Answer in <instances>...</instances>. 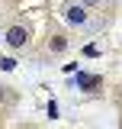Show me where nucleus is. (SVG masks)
I'll return each instance as SVG.
<instances>
[{
    "mask_svg": "<svg viewBox=\"0 0 122 129\" xmlns=\"http://www.w3.org/2000/svg\"><path fill=\"white\" fill-rule=\"evenodd\" d=\"M7 45L23 48V45H26V29H23V26H13V29L7 32Z\"/></svg>",
    "mask_w": 122,
    "mask_h": 129,
    "instance_id": "obj_1",
    "label": "nucleus"
},
{
    "mask_svg": "<svg viewBox=\"0 0 122 129\" xmlns=\"http://www.w3.org/2000/svg\"><path fill=\"white\" fill-rule=\"evenodd\" d=\"M77 84H80L84 90H93V87H100V78H96V74H77Z\"/></svg>",
    "mask_w": 122,
    "mask_h": 129,
    "instance_id": "obj_2",
    "label": "nucleus"
},
{
    "mask_svg": "<svg viewBox=\"0 0 122 129\" xmlns=\"http://www.w3.org/2000/svg\"><path fill=\"white\" fill-rule=\"evenodd\" d=\"M84 19H87L84 7H71V10H68V23H84Z\"/></svg>",
    "mask_w": 122,
    "mask_h": 129,
    "instance_id": "obj_3",
    "label": "nucleus"
},
{
    "mask_svg": "<svg viewBox=\"0 0 122 129\" xmlns=\"http://www.w3.org/2000/svg\"><path fill=\"white\" fill-rule=\"evenodd\" d=\"M64 45H68V42H64L61 36H55V39H51V52H64Z\"/></svg>",
    "mask_w": 122,
    "mask_h": 129,
    "instance_id": "obj_4",
    "label": "nucleus"
},
{
    "mask_svg": "<svg viewBox=\"0 0 122 129\" xmlns=\"http://www.w3.org/2000/svg\"><path fill=\"white\" fill-rule=\"evenodd\" d=\"M0 68H3V71H13L16 61H13V58H0Z\"/></svg>",
    "mask_w": 122,
    "mask_h": 129,
    "instance_id": "obj_5",
    "label": "nucleus"
},
{
    "mask_svg": "<svg viewBox=\"0 0 122 129\" xmlns=\"http://www.w3.org/2000/svg\"><path fill=\"white\" fill-rule=\"evenodd\" d=\"M84 3H100V0H84Z\"/></svg>",
    "mask_w": 122,
    "mask_h": 129,
    "instance_id": "obj_6",
    "label": "nucleus"
},
{
    "mask_svg": "<svg viewBox=\"0 0 122 129\" xmlns=\"http://www.w3.org/2000/svg\"><path fill=\"white\" fill-rule=\"evenodd\" d=\"M0 97H3V87H0Z\"/></svg>",
    "mask_w": 122,
    "mask_h": 129,
    "instance_id": "obj_7",
    "label": "nucleus"
}]
</instances>
